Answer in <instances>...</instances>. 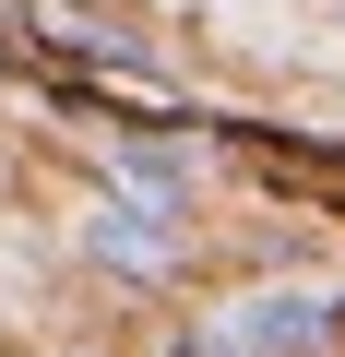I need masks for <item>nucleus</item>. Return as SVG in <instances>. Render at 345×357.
Here are the masks:
<instances>
[{
	"instance_id": "1",
	"label": "nucleus",
	"mask_w": 345,
	"mask_h": 357,
	"mask_svg": "<svg viewBox=\"0 0 345 357\" xmlns=\"http://www.w3.org/2000/svg\"><path fill=\"white\" fill-rule=\"evenodd\" d=\"M215 333L238 357H321V345H345V298H321V286H250V298H227Z\"/></svg>"
},
{
	"instance_id": "2",
	"label": "nucleus",
	"mask_w": 345,
	"mask_h": 357,
	"mask_svg": "<svg viewBox=\"0 0 345 357\" xmlns=\"http://www.w3.org/2000/svg\"><path fill=\"white\" fill-rule=\"evenodd\" d=\"M84 250H95L119 286H167V274L191 262V227H167V215H143V203L95 191V203H84Z\"/></svg>"
},
{
	"instance_id": "3",
	"label": "nucleus",
	"mask_w": 345,
	"mask_h": 357,
	"mask_svg": "<svg viewBox=\"0 0 345 357\" xmlns=\"http://www.w3.org/2000/svg\"><path fill=\"white\" fill-rule=\"evenodd\" d=\"M107 191L179 227V215H191V155L167 143V131H119V143H107Z\"/></svg>"
},
{
	"instance_id": "4",
	"label": "nucleus",
	"mask_w": 345,
	"mask_h": 357,
	"mask_svg": "<svg viewBox=\"0 0 345 357\" xmlns=\"http://www.w3.org/2000/svg\"><path fill=\"white\" fill-rule=\"evenodd\" d=\"M238 155L274 178V191H321V203H345V155H321V143H286V131H238Z\"/></svg>"
},
{
	"instance_id": "5",
	"label": "nucleus",
	"mask_w": 345,
	"mask_h": 357,
	"mask_svg": "<svg viewBox=\"0 0 345 357\" xmlns=\"http://www.w3.org/2000/svg\"><path fill=\"white\" fill-rule=\"evenodd\" d=\"M48 36H60L72 60H131V36H119L107 13H48Z\"/></svg>"
},
{
	"instance_id": "6",
	"label": "nucleus",
	"mask_w": 345,
	"mask_h": 357,
	"mask_svg": "<svg viewBox=\"0 0 345 357\" xmlns=\"http://www.w3.org/2000/svg\"><path fill=\"white\" fill-rule=\"evenodd\" d=\"M167 357H238L227 333H179V345H167Z\"/></svg>"
}]
</instances>
